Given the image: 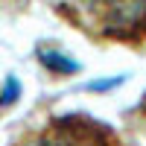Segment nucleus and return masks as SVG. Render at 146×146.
<instances>
[{
  "label": "nucleus",
  "mask_w": 146,
  "mask_h": 146,
  "mask_svg": "<svg viewBox=\"0 0 146 146\" xmlns=\"http://www.w3.org/2000/svg\"><path fill=\"white\" fill-rule=\"evenodd\" d=\"M56 12L96 38L146 44V3H62Z\"/></svg>",
  "instance_id": "obj_1"
},
{
  "label": "nucleus",
  "mask_w": 146,
  "mask_h": 146,
  "mask_svg": "<svg viewBox=\"0 0 146 146\" xmlns=\"http://www.w3.org/2000/svg\"><path fill=\"white\" fill-rule=\"evenodd\" d=\"M18 146H123L114 129H108L100 120L73 114V117H53L27 137H21Z\"/></svg>",
  "instance_id": "obj_2"
}]
</instances>
